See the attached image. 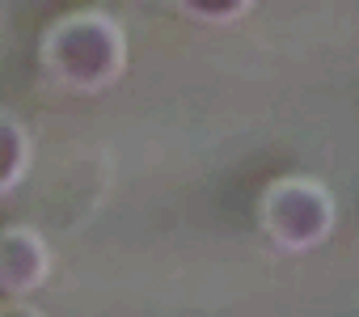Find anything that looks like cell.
I'll list each match as a JSON object with an SVG mask.
<instances>
[{
    "mask_svg": "<svg viewBox=\"0 0 359 317\" xmlns=\"http://www.w3.org/2000/svg\"><path fill=\"white\" fill-rule=\"evenodd\" d=\"M245 9H250L245 0H233V5H187L191 18H216V22H233V18H241Z\"/></svg>",
    "mask_w": 359,
    "mask_h": 317,
    "instance_id": "cell-5",
    "label": "cell"
},
{
    "mask_svg": "<svg viewBox=\"0 0 359 317\" xmlns=\"http://www.w3.org/2000/svg\"><path fill=\"white\" fill-rule=\"evenodd\" d=\"M334 220H338L334 195L317 178H304V174L271 182L262 191V203H258L262 233L287 254H309L321 241H330Z\"/></svg>",
    "mask_w": 359,
    "mask_h": 317,
    "instance_id": "cell-2",
    "label": "cell"
},
{
    "mask_svg": "<svg viewBox=\"0 0 359 317\" xmlns=\"http://www.w3.org/2000/svg\"><path fill=\"white\" fill-rule=\"evenodd\" d=\"M43 64L60 85L81 89V93H97V89H106L123 76L127 34L102 9L68 13L64 22L51 26V34L43 43Z\"/></svg>",
    "mask_w": 359,
    "mask_h": 317,
    "instance_id": "cell-1",
    "label": "cell"
},
{
    "mask_svg": "<svg viewBox=\"0 0 359 317\" xmlns=\"http://www.w3.org/2000/svg\"><path fill=\"white\" fill-rule=\"evenodd\" d=\"M0 317H47L39 304H30V300H5L0 304Z\"/></svg>",
    "mask_w": 359,
    "mask_h": 317,
    "instance_id": "cell-6",
    "label": "cell"
},
{
    "mask_svg": "<svg viewBox=\"0 0 359 317\" xmlns=\"http://www.w3.org/2000/svg\"><path fill=\"white\" fill-rule=\"evenodd\" d=\"M51 275V245L30 224L0 229V292L5 300H30Z\"/></svg>",
    "mask_w": 359,
    "mask_h": 317,
    "instance_id": "cell-3",
    "label": "cell"
},
{
    "mask_svg": "<svg viewBox=\"0 0 359 317\" xmlns=\"http://www.w3.org/2000/svg\"><path fill=\"white\" fill-rule=\"evenodd\" d=\"M30 161H34V140H30V127L0 110V195H9L26 182L30 174Z\"/></svg>",
    "mask_w": 359,
    "mask_h": 317,
    "instance_id": "cell-4",
    "label": "cell"
}]
</instances>
